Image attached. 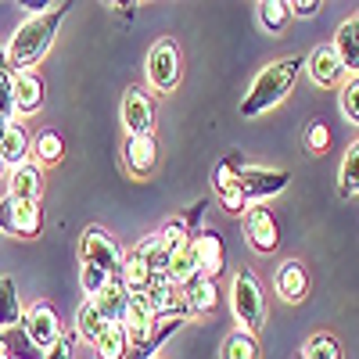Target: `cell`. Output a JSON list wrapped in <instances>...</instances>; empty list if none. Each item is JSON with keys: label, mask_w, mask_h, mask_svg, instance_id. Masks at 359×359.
Wrapping results in <instances>:
<instances>
[{"label": "cell", "mask_w": 359, "mask_h": 359, "mask_svg": "<svg viewBox=\"0 0 359 359\" xmlns=\"http://www.w3.org/2000/svg\"><path fill=\"white\" fill-rule=\"evenodd\" d=\"M69 8L72 4H54L50 11L33 15L29 22H22L15 29V36L8 43V69L11 72H25V69H33V65L43 62L54 36H57V25H62L65 15H69Z\"/></svg>", "instance_id": "cell-1"}, {"label": "cell", "mask_w": 359, "mask_h": 359, "mask_svg": "<svg viewBox=\"0 0 359 359\" xmlns=\"http://www.w3.org/2000/svg\"><path fill=\"white\" fill-rule=\"evenodd\" d=\"M302 69H306V57H298V54L266 65L255 76V83H252V90L245 94V101H241V115L245 118H255V115L269 111L273 104H280L291 94V86H294V79H298V72H302Z\"/></svg>", "instance_id": "cell-2"}, {"label": "cell", "mask_w": 359, "mask_h": 359, "mask_svg": "<svg viewBox=\"0 0 359 359\" xmlns=\"http://www.w3.org/2000/svg\"><path fill=\"white\" fill-rule=\"evenodd\" d=\"M230 306H233L237 323H245L248 334H259L266 327V294L252 269H237V277L230 284Z\"/></svg>", "instance_id": "cell-3"}, {"label": "cell", "mask_w": 359, "mask_h": 359, "mask_svg": "<svg viewBox=\"0 0 359 359\" xmlns=\"http://www.w3.org/2000/svg\"><path fill=\"white\" fill-rule=\"evenodd\" d=\"M79 255H83V266H97L104 273L118 277L123 273V248L115 245V237L104 230V226H86L83 237H79Z\"/></svg>", "instance_id": "cell-4"}, {"label": "cell", "mask_w": 359, "mask_h": 359, "mask_svg": "<svg viewBox=\"0 0 359 359\" xmlns=\"http://www.w3.org/2000/svg\"><path fill=\"white\" fill-rule=\"evenodd\" d=\"M287 169H266V165H237V187L245 191L248 205H262L266 198H277L287 187Z\"/></svg>", "instance_id": "cell-5"}, {"label": "cell", "mask_w": 359, "mask_h": 359, "mask_svg": "<svg viewBox=\"0 0 359 359\" xmlns=\"http://www.w3.org/2000/svg\"><path fill=\"white\" fill-rule=\"evenodd\" d=\"M147 83H151L158 94H169V90L180 86V72H184V65H180V47L172 40H162L155 43L151 50H147Z\"/></svg>", "instance_id": "cell-6"}, {"label": "cell", "mask_w": 359, "mask_h": 359, "mask_svg": "<svg viewBox=\"0 0 359 359\" xmlns=\"http://www.w3.org/2000/svg\"><path fill=\"white\" fill-rule=\"evenodd\" d=\"M0 230L15 237H40L43 230V208L40 201H18L11 194L0 198Z\"/></svg>", "instance_id": "cell-7"}, {"label": "cell", "mask_w": 359, "mask_h": 359, "mask_svg": "<svg viewBox=\"0 0 359 359\" xmlns=\"http://www.w3.org/2000/svg\"><path fill=\"white\" fill-rule=\"evenodd\" d=\"M22 327H25L29 345H33L40 355H43V352H50L57 341L65 338V334H62V323H57V313H54V306H50V302H36L33 309H25Z\"/></svg>", "instance_id": "cell-8"}, {"label": "cell", "mask_w": 359, "mask_h": 359, "mask_svg": "<svg viewBox=\"0 0 359 359\" xmlns=\"http://www.w3.org/2000/svg\"><path fill=\"white\" fill-rule=\"evenodd\" d=\"M241 226H245L248 245H252L259 255H273V252L280 248V226H277V216L269 212L266 205H252L248 212L241 216Z\"/></svg>", "instance_id": "cell-9"}, {"label": "cell", "mask_w": 359, "mask_h": 359, "mask_svg": "<svg viewBox=\"0 0 359 359\" xmlns=\"http://www.w3.org/2000/svg\"><path fill=\"white\" fill-rule=\"evenodd\" d=\"M123 126L130 137H155V101L140 86L126 90L123 97Z\"/></svg>", "instance_id": "cell-10"}, {"label": "cell", "mask_w": 359, "mask_h": 359, "mask_svg": "<svg viewBox=\"0 0 359 359\" xmlns=\"http://www.w3.org/2000/svg\"><path fill=\"white\" fill-rule=\"evenodd\" d=\"M237 165H241V158H237V155L223 158V162L216 165V180H212V187H216V194H219V201H223V208H226L230 216H245L252 205H248L245 191L237 187Z\"/></svg>", "instance_id": "cell-11"}, {"label": "cell", "mask_w": 359, "mask_h": 359, "mask_svg": "<svg viewBox=\"0 0 359 359\" xmlns=\"http://www.w3.org/2000/svg\"><path fill=\"white\" fill-rule=\"evenodd\" d=\"M147 302H151L155 316L158 320H169V316H187V306H184V287H180L169 273H155L151 277V287L144 291Z\"/></svg>", "instance_id": "cell-12"}, {"label": "cell", "mask_w": 359, "mask_h": 359, "mask_svg": "<svg viewBox=\"0 0 359 359\" xmlns=\"http://www.w3.org/2000/svg\"><path fill=\"white\" fill-rule=\"evenodd\" d=\"M194 252H198V266H201V277L216 280L226 266V248H223V237L216 226H201L194 233Z\"/></svg>", "instance_id": "cell-13"}, {"label": "cell", "mask_w": 359, "mask_h": 359, "mask_svg": "<svg viewBox=\"0 0 359 359\" xmlns=\"http://www.w3.org/2000/svg\"><path fill=\"white\" fill-rule=\"evenodd\" d=\"M123 327H126V334H130L133 345H144V341H151V338H155V331H158V316H155L151 302H147V294H133V298H130V309H126Z\"/></svg>", "instance_id": "cell-14"}, {"label": "cell", "mask_w": 359, "mask_h": 359, "mask_svg": "<svg viewBox=\"0 0 359 359\" xmlns=\"http://www.w3.org/2000/svg\"><path fill=\"white\" fill-rule=\"evenodd\" d=\"M11 86H15V115H36L43 108V79L36 69L11 72Z\"/></svg>", "instance_id": "cell-15"}, {"label": "cell", "mask_w": 359, "mask_h": 359, "mask_svg": "<svg viewBox=\"0 0 359 359\" xmlns=\"http://www.w3.org/2000/svg\"><path fill=\"white\" fill-rule=\"evenodd\" d=\"M306 72H309V79H313L316 86H338L341 76H345V69H341V62H338L334 43L316 47V50L306 57Z\"/></svg>", "instance_id": "cell-16"}, {"label": "cell", "mask_w": 359, "mask_h": 359, "mask_svg": "<svg viewBox=\"0 0 359 359\" xmlns=\"http://www.w3.org/2000/svg\"><path fill=\"white\" fill-rule=\"evenodd\" d=\"M8 194L18 201H40L43 198V169L36 162H22L8 176Z\"/></svg>", "instance_id": "cell-17"}, {"label": "cell", "mask_w": 359, "mask_h": 359, "mask_svg": "<svg viewBox=\"0 0 359 359\" xmlns=\"http://www.w3.org/2000/svg\"><path fill=\"white\" fill-rule=\"evenodd\" d=\"M130 291H126V284L118 280V277H111L108 280V287L101 291V294H94L90 302H94L97 309H101V316L111 323V327H123V320H126V309H130Z\"/></svg>", "instance_id": "cell-18"}, {"label": "cell", "mask_w": 359, "mask_h": 359, "mask_svg": "<svg viewBox=\"0 0 359 359\" xmlns=\"http://www.w3.org/2000/svg\"><path fill=\"white\" fill-rule=\"evenodd\" d=\"M273 284H277V294L284 298V302H302V298L309 294V273L298 259H287V262L277 266Z\"/></svg>", "instance_id": "cell-19"}, {"label": "cell", "mask_w": 359, "mask_h": 359, "mask_svg": "<svg viewBox=\"0 0 359 359\" xmlns=\"http://www.w3.org/2000/svg\"><path fill=\"white\" fill-rule=\"evenodd\" d=\"M123 158H126V169H130L133 176H147V172L155 169V162H158V144H155V137H130Z\"/></svg>", "instance_id": "cell-20"}, {"label": "cell", "mask_w": 359, "mask_h": 359, "mask_svg": "<svg viewBox=\"0 0 359 359\" xmlns=\"http://www.w3.org/2000/svg\"><path fill=\"white\" fill-rule=\"evenodd\" d=\"M151 266H147V259H144V252L140 248H133V252H126V259H123V273H118V280L126 284V291L130 294H144L147 287H151Z\"/></svg>", "instance_id": "cell-21"}, {"label": "cell", "mask_w": 359, "mask_h": 359, "mask_svg": "<svg viewBox=\"0 0 359 359\" xmlns=\"http://www.w3.org/2000/svg\"><path fill=\"white\" fill-rule=\"evenodd\" d=\"M219 294H216V284L208 277H198L184 287V306H187V316H208L216 309Z\"/></svg>", "instance_id": "cell-22"}, {"label": "cell", "mask_w": 359, "mask_h": 359, "mask_svg": "<svg viewBox=\"0 0 359 359\" xmlns=\"http://www.w3.org/2000/svg\"><path fill=\"white\" fill-rule=\"evenodd\" d=\"M29 155H33V137H29V130L22 123H11L4 144H0V158H4V165L15 169V165L29 162Z\"/></svg>", "instance_id": "cell-23"}, {"label": "cell", "mask_w": 359, "mask_h": 359, "mask_svg": "<svg viewBox=\"0 0 359 359\" xmlns=\"http://www.w3.org/2000/svg\"><path fill=\"white\" fill-rule=\"evenodd\" d=\"M108 327H111V323L101 316V309L86 298V302L79 306V313H76V334H79L83 341H90V345H97V341H101V334L108 331Z\"/></svg>", "instance_id": "cell-24"}, {"label": "cell", "mask_w": 359, "mask_h": 359, "mask_svg": "<svg viewBox=\"0 0 359 359\" xmlns=\"http://www.w3.org/2000/svg\"><path fill=\"white\" fill-rule=\"evenodd\" d=\"M165 273L180 284V287H187L191 280H198L201 277V266H198V252H194V241L191 245H184V248H180L172 259H169V269H165Z\"/></svg>", "instance_id": "cell-25"}, {"label": "cell", "mask_w": 359, "mask_h": 359, "mask_svg": "<svg viewBox=\"0 0 359 359\" xmlns=\"http://www.w3.org/2000/svg\"><path fill=\"white\" fill-rule=\"evenodd\" d=\"M22 302H18V291L11 277H0V331H11V327H22Z\"/></svg>", "instance_id": "cell-26"}, {"label": "cell", "mask_w": 359, "mask_h": 359, "mask_svg": "<svg viewBox=\"0 0 359 359\" xmlns=\"http://www.w3.org/2000/svg\"><path fill=\"white\" fill-rule=\"evenodd\" d=\"M33 155H36V165H57L65 158V137L57 130H40L33 140Z\"/></svg>", "instance_id": "cell-27"}, {"label": "cell", "mask_w": 359, "mask_h": 359, "mask_svg": "<svg viewBox=\"0 0 359 359\" xmlns=\"http://www.w3.org/2000/svg\"><path fill=\"white\" fill-rule=\"evenodd\" d=\"M94 352H97V359H130L133 341L126 334V327H108L101 334V341L94 345Z\"/></svg>", "instance_id": "cell-28"}, {"label": "cell", "mask_w": 359, "mask_h": 359, "mask_svg": "<svg viewBox=\"0 0 359 359\" xmlns=\"http://www.w3.org/2000/svg\"><path fill=\"white\" fill-rule=\"evenodd\" d=\"M219 359H259V338L248 334L245 327L233 331V334H226V341L219 348Z\"/></svg>", "instance_id": "cell-29"}, {"label": "cell", "mask_w": 359, "mask_h": 359, "mask_svg": "<svg viewBox=\"0 0 359 359\" xmlns=\"http://www.w3.org/2000/svg\"><path fill=\"white\" fill-rule=\"evenodd\" d=\"M338 191H341V198L359 194V140L348 147L345 158H341V169H338Z\"/></svg>", "instance_id": "cell-30"}, {"label": "cell", "mask_w": 359, "mask_h": 359, "mask_svg": "<svg viewBox=\"0 0 359 359\" xmlns=\"http://www.w3.org/2000/svg\"><path fill=\"white\" fill-rule=\"evenodd\" d=\"M334 50H338L341 69H345V72H352V76H359V43H355V36H352L348 22H341V29H338V36H334Z\"/></svg>", "instance_id": "cell-31"}, {"label": "cell", "mask_w": 359, "mask_h": 359, "mask_svg": "<svg viewBox=\"0 0 359 359\" xmlns=\"http://www.w3.org/2000/svg\"><path fill=\"white\" fill-rule=\"evenodd\" d=\"M259 22L269 29V33H284L287 22H291L287 0H262V4H259Z\"/></svg>", "instance_id": "cell-32"}, {"label": "cell", "mask_w": 359, "mask_h": 359, "mask_svg": "<svg viewBox=\"0 0 359 359\" xmlns=\"http://www.w3.org/2000/svg\"><path fill=\"white\" fill-rule=\"evenodd\" d=\"M302 359H345L334 334H313L302 348Z\"/></svg>", "instance_id": "cell-33"}, {"label": "cell", "mask_w": 359, "mask_h": 359, "mask_svg": "<svg viewBox=\"0 0 359 359\" xmlns=\"http://www.w3.org/2000/svg\"><path fill=\"white\" fill-rule=\"evenodd\" d=\"M341 115L348 118L352 126H359V76H352L348 83H341V94H338Z\"/></svg>", "instance_id": "cell-34"}, {"label": "cell", "mask_w": 359, "mask_h": 359, "mask_svg": "<svg viewBox=\"0 0 359 359\" xmlns=\"http://www.w3.org/2000/svg\"><path fill=\"white\" fill-rule=\"evenodd\" d=\"M327 147H331V130H327L323 118H316V123H309V130H306V151L309 155H327Z\"/></svg>", "instance_id": "cell-35"}, {"label": "cell", "mask_w": 359, "mask_h": 359, "mask_svg": "<svg viewBox=\"0 0 359 359\" xmlns=\"http://www.w3.org/2000/svg\"><path fill=\"white\" fill-rule=\"evenodd\" d=\"M108 280H111V273H104V269H97V266H83V273H79V284H83V291L90 298L101 294L108 287Z\"/></svg>", "instance_id": "cell-36"}, {"label": "cell", "mask_w": 359, "mask_h": 359, "mask_svg": "<svg viewBox=\"0 0 359 359\" xmlns=\"http://www.w3.org/2000/svg\"><path fill=\"white\" fill-rule=\"evenodd\" d=\"M0 118L15 123V86H11V69H0Z\"/></svg>", "instance_id": "cell-37"}, {"label": "cell", "mask_w": 359, "mask_h": 359, "mask_svg": "<svg viewBox=\"0 0 359 359\" xmlns=\"http://www.w3.org/2000/svg\"><path fill=\"white\" fill-rule=\"evenodd\" d=\"M291 8V15H298V18H313L316 11H320V0H294V4H287Z\"/></svg>", "instance_id": "cell-38"}, {"label": "cell", "mask_w": 359, "mask_h": 359, "mask_svg": "<svg viewBox=\"0 0 359 359\" xmlns=\"http://www.w3.org/2000/svg\"><path fill=\"white\" fill-rule=\"evenodd\" d=\"M43 359H72V338L65 334L62 341H57L50 352H43Z\"/></svg>", "instance_id": "cell-39"}, {"label": "cell", "mask_w": 359, "mask_h": 359, "mask_svg": "<svg viewBox=\"0 0 359 359\" xmlns=\"http://www.w3.org/2000/svg\"><path fill=\"white\" fill-rule=\"evenodd\" d=\"M0 359H15V348H11L8 334H0Z\"/></svg>", "instance_id": "cell-40"}, {"label": "cell", "mask_w": 359, "mask_h": 359, "mask_svg": "<svg viewBox=\"0 0 359 359\" xmlns=\"http://www.w3.org/2000/svg\"><path fill=\"white\" fill-rule=\"evenodd\" d=\"M348 29H352V36H355V43H359V11L348 18Z\"/></svg>", "instance_id": "cell-41"}, {"label": "cell", "mask_w": 359, "mask_h": 359, "mask_svg": "<svg viewBox=\"0 0 359 359\" xmlns=\"http://www.w3.org/2000/svg\"><path fill=\"white\" fill-rule=\"evenodd\" d=\"M8 126H11L8 118H0V144H4V137H8Z\"/></svg>", "instance_id": "cell-42"}, {"label": "cell", "mask_w": 359, "mask_h": 359, "mask_svg": "<svg viewBox=\"0 0 359 359\" xmlns=\"http://www.w3.org/2000/svg\"><path fill=\"white\" fill-rule=\"evenodd\" d=\"M0 69H8V50H0Z\"/></svg>", "instance_id": "cell-43"}, {"label": "cell", "mask_w": 359, "mask_h": 359, "mask_svg": "<svg viewBox=\"0 0 359 359\" xmlns=\"http://www.w3.org/2000/svg\"><path fill=\"white\" fill-rule=\"evenodd\" d=\"M4 169H8V165H4V158H0V176H4Z\"/></svg>", "instance_id": "cell-44"}, {"label": "cell", "mask_w": 359, "mask_h": 359, "mask_svg": "<svg viewBox=\"0 0 359 359\" xmlns=\"http://www.w3.org/2000/svg\"><path fill=\"white\" fill-rule=\"evenodd\" d=\"M0 334H4V331H0Z\"/></svg>", "instance_id": "cell-45"}]
</instances>
